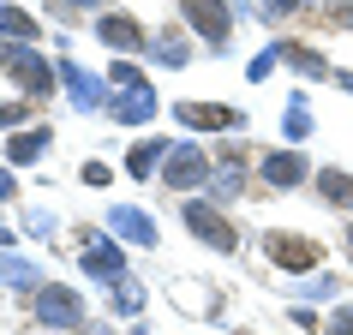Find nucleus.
Here are the masks:
<instances>
[{
  "label": "nucleus",
  "instance_id": "obj_9",
  "mask_svg": "<svg viewBox=\"0 0 353 335\" xmlns=\"http://www.w3.org/2000/svg\"><path fill=\"white\" fill-rule=\"evenodd\" d=\"M54 144V132L48 126H30V132H12L6 138V162L12 168H24V162H42V150Z\"/></svg>",
  "mask_w": 353,
  "mask_h": 335
},
{
  "label": "nucleus",
  "instance_id": "obj_25",
  "mask_svg": "<svg viewBox=\"0 0 353 335\" xmlns=\"http://www.w3.org/2000/svg\"><path fill=\"white\" fill-rule=\"evenodd\" d=\"M305 0H270V12H299Z\"/></svg>",
  "mask_w": 353,
  "mask_h": 335
},
{
  "label": "nucleus",
  "instance_id": "obj_24",
  "mask_svg": "<svg viewBox=\"0 0 353 335\" xmlns=\"http://www.w3.org/2000/svg\"><path fill=\"white\" fill-rule=\"evenodd\" d=\"M12 120H24V102H12V108H0V126H12Z\"/></svg>",
  "mask_w": 353,
  "mask_h": 335
},
{
  "label": "nucleus",
  "instance_id": "obj_18",
  "mask_svg": "<svg viewBox=\"0 0 353 335\" xmlns=\"http://www.w3.org/2000/svg\"><path fill=\"white\" fill-rule=\"evenodd\" d=\"M276 54H281V60H294V66H299V72H305V78H323V72H330V66H323V60H317V54H305L299 42H276Z\"/></svg>",
  "mask_w": 353,
  "mask_h": 335
},
{
  "label": "nucleus",
  "instance_id": "obj_29",
  "mask_svg": "<svg viewBox=\"0 0 353 335\" xmlns=\"http://www.w3.org/2000/svg\"><path fill=\"white\" fill-rule=\"evenodd\" d=\"M0 245H6V234H0Z\"/></svg>",
  "mask_w": 353,
  "mask_h": 335
},
{
  "label": "nucleus",
  "instance_id": "obj_5",
  "mask_svg": "<svg viewBox=\"0 0 353 335\" xmlns=\"http://www.w3.org/2000/svg\"><path fill=\"white\" fill-rule=\"evenodd\" d=\"M180 12L198 24V37H204L210 48H228V37H234V19H228L222 0H180Z\"/></svg>",
  "mask_w": 353,
  "mask_h": 335
},
{
  "label": "nucleus",
  "instance_id": "obj_21",
  "mask_svg": "<svg viewBox=\"0 0 353 335\" xmlns=\"http://www.w3.org/2000/svg\"><path fill=\"white\" fill-rule=\"evenodd\" d=\"M330 335H353V305H341V312L330 317Z\"/></svg>",
  "mask_w": 353,
  "mask_h": 335
},
{
  "label": "nucleus",
  "instance_id": "obj_4",
  "mask_svg": "<svg viewBox=\"0 0 353 335\" xmlns=\"http://www.w3.org/2000/svg\"><path fill=\"white\" fill-rule=\"evenodd\" d=\"M186 227H192V234H198L204 245H216V252H234V245H240L234 222H228L216 204H186Z\"/></svg>",
  "mask_w": 353,
  "mask_h": 335
},
{
  "label": "nucleus",
  "instance_id": "obj_16",
  "mask_svg": "<svg viewBox=\"0 0 353 335\" xmlns=\"http://www.w3.org/2000/svg\"><path fill=\"white\" fill-rule=\"evenodd\" d=\"M114 227H120V234H132V245H156V222H150V216H138V210H114Z\"/></svg>",
  "mask_w": 353,
  "mask_h": 335
},
{
  "label": "nucleus",
  "instance_id": "obj_2",
  "mask_svg": "<svg viewBox=\"0 0 353 335\" xmlns=\"http://www.w3.org/2000/svg\"><path fill=\"white\" fill-rule=\"evenodd\" d=\"M263 258L276 263V270H317L323 245L305 240V234H263Z\"/></svg>",
  "mask_w": 353,
  "mask_h": 335
},
{
  "label": "nucleus",
  "instance_id": "obj_27",
  "mask_svg": "<svg viewBox=\"0 0 353 335\" xmlns=\"http://www.w3.org/2000/svg\"><path fill=\"white\" fill-rule=\"evenodd\" d=\"M341 84H347V90H353V72H341Z\"/></svg>",
  "mask_w": 353,
  "mask_h": 335
},
{
  "label": "nucleus",
  "instance_id": "obj_23",
  "mask_svg": "<svg viewBox=\"0 0 353 335\" xmlns=\"http://www.w3.org/2000/svg\"><path fill=\"white\" fill-rule=\"evenodd\" d=\"M12 192H19V186H12V168H0V204H6Z\"/></svg>",
  "mask_w": 353,
  "mask_h": 335
},
{
  "label": "nucleus",
  "instance_id": "obj_28",
  "mask_svg": "<svg viewBox=\"0 0 353 335\" xmlns=\"http://www.w3.org/2000/svg\"><path fill=\"white\" fill-rule=\"evenodd\" d=\"M347 252H353V227H347Z\"/></svg>",
  "mask_w": 353,
  "mask_h": 335
},
{
  "label": "nucleus",
  "instance_id": "obj_14",
  "mask_svg": "<svg viewBox=\"0 0 353 335\" xmlns=\"http://www.w3.org/2000/svg\"><path fill=\"white\" fill-rule=\"evenodd\" d=\"M150 114H156V102H150V90H144V84H138L132 96H120V102H114V120H132V126H144Z\"/></svg>",
  "mask_w": 353,
  "mask_h": 335
},
{
  "label": "nucleus",
  "instance_id": "obj_1",
  "mask_svg": "<svg viewBox=\"0 0 353 335\" xmlns=\"http://www.w3.org/2000/svg\"><path fill=\"white\" fill-rule=\"evenodd\" d=\"M30 305H37V317L48 323V329H78V323H84V294H78V287H54V281H42Z\"/></svg>",
  "mask_w": 353,
  "mask_h": 335
},
{
  "label": "nucleus",
  "instance_id": "obj_7",
  "mask_svg": "<svg viewBox=\"0 0 353 335\" xmlns=\"http://www.w3.org/2000/svg\"><path fill=\"white\" fill-rule=\"evenodd\" d=\"M6 66H12V78H19L30 96H48V90H54V66H48L42 54H30V42H24L19 54H6Z\"/></svg>",
  "mask_w": 353,
  "mask_h": 335
},
{
  "label": "nucleus",
  "instance_id": "obj_10",
  "mask_svg": "<svg viewBox=\"0 0 353 335\" xmlns=\"http://www.w3.org/2000/svg\"><path fill=\"white\" fill-rule=\"evenodd\" d=\"M180 120H186V126H204V132H222V126H240V114L234 108H210V102H180Z\"/></svg>",
  "mask_w": 353,
  "mask_h": 335
},
{
  "label": "nucleus",
  "instance_id": "obj_11",
  "mask_svg": "<svg viewBox=\"0 0 353 335\" xmlns=\"http://www.w3.org/2000/svg\"><path fill=\"white\" fill-rule=\"evenodd\" d=\"M216 198H245V156L240 150H222V162H216Z\"/></svg>",
  "mask_w": 353,
  "mask_h": 335
},
{
  "label": "nucleus",
  "instance_id": "obj_13",
  "mask_svg": "<svg viewBox=\"0 0 353 335\" xmlns=\"http://www.w3.org/2000/svg\"><path fill=\"white\" fill-rule=\"evenodd\" d=\"M150 54L162 60V66H186V60H192V48H186V37H180V30H162V37L150 42Z\"/></svg>",
  "mask_w": 353,
  "mask_h": 335
},
{
  "label": "nucleus",
  "instance_id": "obj_22",
  "mask_svg": "<svg viewBox=\"0 0 353 335\" xmlns=\"http://www.w3.org/2000/svg\"><path fill=\"white\" fill-rule=\"evenodd\" d=\"M84 180H90V186H108L114 174H108V162H90V168H84Z\"/></svg>",
  "mask_w": 353,
  "mask_h": 335
},
{
  "label": "nucleus",
  "instance_id": "obj_17",
  "mask_svg": "<svg viewBox=\"0 0 353 335\" xmlns=\"http://www.w3.org/2000/svg\"><path fill=\"white\" fill-rule=\"evenodd\" d=\"M0 37H24V42H37V19H30V12H19V6H0Z\"/></svg>",
  "mask_w": 353,
  "mask_h": 335
},
{
  "label": "nucleus",
  "instance_id": "obj_8",
  "mask_svg": "<svg viewBox=\"0 0 353 335\" xmlns=\"http://www.w3.org/2000/svg\"><path fill=\"white\" fill-rule=\"evenodd\" d=\"M96 37L108 42V48H144V24L138 19H120V12H102V19H96Z\"/></svg>",
  "mask_w": 353,
  "mask_h": 335
},
{
  "label": "nucleus",
  "instance_id": "obj_3",
  "mask_svg": "<svg viewBox=\"0 0 353 335\" xmlns=\"http://www.w3.org/2000/svg\"><path fill=\"white\" fill-rule=\"evenodd\" d=\"M162 180H168L174 192H198V186L210 180V162H204V150H192V144H168Z\"/></svg>",
  "mask_w": 353,
  "mask_h": 335
},
{
  "label": "nucleus",
  "instance_id": "obj_15",
  "mask_svg": "<svg viewBox=\"0 0 353 335\" xmlns=\"http://www.w3.org/2000/svg\"><path fill=\"white\" fill-rule=\"evenodd\" d=\"M60 78H66V90H72V102H78V108H96V102H102V96H96V78H90V72H78L72 60L60 66Z\"/></svg>",
  "mask_w": 353,
  "mask_h": 335
},
{
  "label": "nucleus",
  "instance_id": "obj_20",
  "mask_svg": "<svg viewBox=\"0 0 353 335\" xmlns=\"http://www.w3.org/2000/svg\"><path fill=\"white\" fill-rule=\"evenodd\" d=\"M114 305H120V312H138V305H144V294H138V281H132V276L114 281Z\"/></svg>",
  "mask_w": 353,
  "mask_h": 335
},
{
  "label": "nucleus",
  "instance_id": "obj_12",
  "mask_svg": "<svg viewBox=\"0 0 353 335\" xmlns=\"http://www.w3.org/2000/svg\"><path fill=\"white\" fill-rule=\"evenodd\" d=\"M317 192H323V204L353 210V174H341V168H317Z\"/></svg>",
  "mask_w": 353,
  "mask_h": 335
},
{
  "label": "nucleus",
  "instance_id": "obj_26",
  "mask_svg": "<svg viewBox=\"0 0 353 335\" xmlns=\"http://www.w3.org/2000/svg\"><path fill=\"white\" fill-rule=\"evenodd\" d=\"M72 6H96V0H60V12H72Z\"/></svg>",
  "mask_w": 353,
  "mask_h": 335
},
{
  "label": "nucleus",
  "instance_id": "obj_6",
  "mask_svg": "<svg viewBox=\"0 0 353 335\" xmlns=\"http://www.w3.org/2000/svg\"><path fill=\"white\" fill-rule=\"evenodd\" d=\"M258 174H263V186L294 192V186H305V180H312V162H305L299 150H276V156H263V162H258Z\"/></svg>",
  "mask_w": 353,
  "mask_h": 335
},
{
  "label": "nucleus",
  "instance_id": "obj_19",
  "mask_svg": "<svg viewBox=\"0 0 353 335\" xmlns=\"http://www.w3.org/2000/svg\"><path fill=\"white\" fill-rule=\"evenodd\" d=\"M168 156V144H156V138H144V144H132V156H126V168L132 174H150V168Z\"/></svg>",
  "mask_w": 353,
  "mask_h": 335
}]
</instances>
